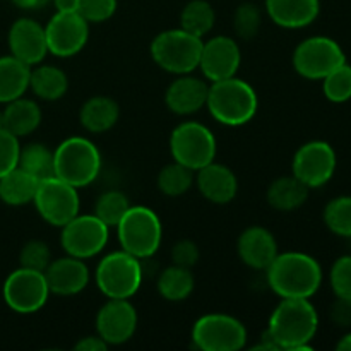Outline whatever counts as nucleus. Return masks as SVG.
<instances>
[{
    "label": "nucleus",
    "instance_id": "1",
    "mask_svg": "<svg viewBox=\"0 0 351 351\" xmlns=\"http://www.w3.org/2000/svg\"><path fill=\"white\" fill-rule=\"evenodd\" d=\"M319 329V315L308 298H281L269 317L266 331L280 350H312L311 341Z\"/></svg>",
    "mask_w": 351,
    "mask_h": 351
},
{
    "label": "nucleus",
    "instance_id": "2",
    "mask_svg": "<svg viewBox=\"0 0 351 351\" xmlns=\"http://www.w3.org/2000/svg\"><path fill=\"white\" fill-rule=\"evenodd\" d=\"M266 274L269 288L281 298H311L322 283L321 264L304 252L278 254Z\"/></svg>",
    "mask_w": 351,
    "mask_h": 351
},
{
    "label": "nucleus",
    "instance_id": "3",
    "mask_svg": "<svg viewBox=\"0 0 351 351\" xmlns=\"http://www.w3.org/2000/svg\"><path fill=\"white\" fill-rule=\"evenodd\" d=\"M206 106L216 122L228 127H240L256 117L259 98L249 82L233 75L211 82Z\"/></svg>",
    "mask_w": 351,
    "mask_h": 351
},
{
    "label": "nucleus",
    "instance_id": "4",
    "mask_svg": "<svg viewBox=\"0 0 351 351\" xmlns=\"http://www.w3.org/2000/svg\"><path fill=\"white\" fill-rule=\"evenodd\" d=\"M55 177L75 189L86 187L98 178L101 170V153L86 137H69L53 151Z\"/></svg>",
    "mask_w": 351,
    "mask_h": 351
},
{
    "label": "nucleus",
    "instance_id": "5",
    "mask_svg": "<svg viewBox=\"0 0 351 351\" xmlns=\"http://www.w3.org/2000/svg\"><path fill=\"white\" fill-rule=\"evenodd\" d=\"M115 228L122 250L137 259H149L154 256L163 240L161 219L146 206H130Z\"/></svg>",
    "mask_w": 351,
    "mask_h": 351
},
{
    "label": "nucleus",
    "instance_id": "6",
    "mask_svg": "<svg viewBox=\"0 0 351 351\" xmlns=\"http://www.w3.org/2000/svg\"><path fill=\"white\" fill-rule=\"evenodd\" d=\"M202 38L182 29H167L156 34L151 43V57L154 64L175 75L191 74L199 69L202 51Z\"/></svg>",
    "mask_w": 351,
    "mask_h": 351
},
{
    "label": "nucleus",
    "instance_id": "7",
    "mask_svg": "<svg viewBox=\"0 0 351 351\" xmlns=\"http://www.w3.org/2000/svg\"><path fill=\"white\" fill-rule=\"evenodd\" d=\"M95 280L106 298L134 297L143 283L141 259L125 250L108 254L99 261Z\"/></svg>",
    "mask_w": 351,
    "mask_h": 351
},
{
    "label": "nucleus",
    "instance_id": "8",
    "mask_svg": "<svg viewBox=\"0 0 351 351\" xmlns=\"http://www.w3.org/2000/svg\"><path fill=\"white\" fill-rule=\"evenodd\" d=\"M170 153L173 161L197 171L215 161L216 137L199 122H184L173 129L170 136Z\"/></svg>",
    "mask_w": 351,
    "mask_h": 351
},
{
    "label": "nucleus",
    "instance_id": "9",
    "mask_svg": "<svg viewBox=\"0 0 351 351\" xmlns=\"http://www.w3.org/2000/svg\"><path fill=\"white\" fill-rule=\"evenodd\" d=\"M192 343L202 351H239L247 343V329L226 314H206L192 328Z\"/></svg>",
    "mask_w": 351,
    "mask_h": 351
},
{
    "label": "nucleus",
    "instance_id": "10",
    "mask_svg": "<svg viewBox=\"0 0 351 351\" xmlns=\"http://www.w3.org/2000/svg\"><path fill=\"white\" fill-rule=\"evenodd\" d=\"M33 204L38 215L53 226H64L72 218L79 215L81 199L74 185L60 180L58 177H50L40 180L34 194Z\"/></svg>",
    "mask_w": 351,
    "mask_h": 351
},
{
    "label": "nucleus",
    "instance_id": "11",
    "mask_svg": "<svg viewBox=\"0 0 351 351\" xmlns=\"http://www.w3.org/2000/svg\"><path fill=\"white\" fill-rule=\"evenodd\" d=\"M345 62L343 48L328 36H312L304 40L293 51L295 71L311 81H322L329 72Z\"/></svg>",
    "mask_w": 351,
    "mask_h": 351
},
{
    "label": "nucleus",
    "instance_id": "12",
    "mask_svg": "<svg viewBox=\"0 0 351 351\" xmlns=\"http://www.w3.org/2000/svg\"><path fill=\"white\" fill-rule=\"evenodd\" d=\"M2 293L7 307L17 314L41 311L51 295L45 273L26 267H19L7 276Z\"/></svg>",
    "mask_w": 351,
    "mask_h": 351
},
{
    "label": "nucleus",
    "instance_id": "13",
    "mask_svg": "<svg viewBox=\"0 0 351 351\" xmlns=\"http://www.w3.org/2000/svg\"><path fill=\"white\" fill-rule=\"evenodd\" d=\"M110 239V226L95 215H77L62 226L60 245L65 254L77 259H89L101 252Z\"/></svg>",
    "mask_w": 351,
    "mask_h": 351
},
{
    "label": "nucleus",
    "instance_id": "14",
    "mask_svg": "<svg viewBox=\"0 0 351 351\" xmlns=\"http://www.w3.org/2000/svg\"><path fill=\"white\" fill-rule=\"evenodd\" d=\"M48 53L67 58L77 55L89 38V23L79 12H55L45 26Z\"/></svg>",
    "mask_w": 351,
    "mask_h": 351
},
{
    "label": "nucleus",
    "instance_id": "15",
    "mask_svg": "<svg viewBox=\"0 0 351 351\" xmlns=\"http://www.w3.org/2000/svg\"><path fill=\"white\" fill-rule=\"evenodd\" d=\"M336 171V153L324 141H311L295 153L291 175L304 182L308 189L328 184Z\"/></svg>",
    "mask_w": 351,
    "mask_h": 351
},
{
    "label": "nucleus",
    "instance_id": "16",
    "mask_svg": "<svg viewBox=\"0 0 351 351\" xmlns=\"http://www.w3.org/2000/svg\"><path fill=\"white\" fill-rule=\"evenodd\" d=\"M137 329L136 307L129 298H108L96 315V332L106 345H123Z\"/></svg>",
    "mask_w": 351,
    "mask_h": 351
},
{
    "label": "nucleus",
    "instance_id": "17",
    "mask_svg": "<svg viewBox=\"0 0 351 351\" xmlns=\"http://www.w3.org/2000/svg\"><path fill=\"white\" fill-rule=\"evenodd\" d=\"M242 64L239 43L230 36H213L202 43L199 69L209 82L237 75Z\"/></svg>",
    "mask_w": 351,
    "mask_h": 351
},
{
    "label": "nucleus",
    "instance_id": "18",
    "mask_svg": "<svg viewBox=\"0 0 351 351\" xmlns=\"http://www.w3.org/2000/svg\"><path fill=\"white\" fill-rule=\"evenodd\" d=\"M10 55L27 65H38L48 53L45 26L29 17H21L9 29Z\"/></svg>",
    "mask_w": 351,
    "mask_h": 351
},
{
    "label": "nucleus",
    "instance_id": "19",
    "mask_svg": "<svg viewBox=\"0 0 351 351\" xmlns=\"http://www.w3.org/2000/svg\"><path fill=\"white\" fill-rule=\"evenodd\" d=\"M45 278L50 293L58 297H72L88 287L89 269L84 261L67 254L65 257L51 261L50 266L45 269Z\"/></svg>",
    "mask_w": 351,
    "mask_h": 351
},
{
    "label": "nucleus",
    "instance_id": "20",
    "mask_svg": "<svg viewBox=\"0 0 351 351\" xmlns=\"http://www.w3.org/2000/svg\"><path fill=\"white\" fill-rule=\"evenodd\" d=\"M194 184L197 185L202 197L213 204H228L239 192V180L232 168L216 161H211L195 171Z\"/></svg>",
    "mask_w": 351,
    "mask_h": 351
},
{
    "label": "nucleus",
    "instance_id": "21",
    "mask_svg": "<svg viewBox=\"0 0 351 351\" xmlns=\"http://www.w3.org/2000/svg\"><path fill=\"white\" fill-rule=\"evenodd\" d=\"M237 252L245 266L257 271H266L280 254L276 239L264 226H250L242 232L237 242Z\"/></svg>",
    "mask_w": 351,
    "mask_h": 351
},
{
    "label": "nucleus",
    "instance_id": "22",
    "mask_svg": "<svg viewBox=\"0 0 351 351\" xmlns=\"http://www.w3.org/2000/svg\"><path fill=\"white\" fill-rule=\"evenodd\" d=\"M208 91V82L191 74H184L168 86L165 103L175 115H192L206 106Z\"/></svg>",
    "mask_w": 351,
    "mask_h": 351
},
{
    "label": "nucleus",
    "instance_id": "23",
    "mask_svg": "<svg viewBox=\"0 0 351 351\" xmlns=\"http://www.w3.org/2000/svg\"><path fill=\"white\" fill-rule=\"evenodd\" d=\"M321 10L319 0H266V12L276 26L300 29L314 23Z\"/></svg>",
    "mask_w": 351,
    "mask_h": 351
},
{
    "label": "nucleus",
    "instance_id": "24",
    "mask_svg": "<svg viewBox=\"0 0 351 351\" xmlns=\"http://www.w3.org/2000/svg\"><path fill=\"white\" fill-rule=\"evenodd\" d=\"M120 119L119 103L108 96H93L86 99L79 112V122L88 132L103 134L113 129Z\"/></svg>",
    "mask_w": 351,
    "mask_h": 351
},
{
    "label": "nucleus",
    "instance_id": "25",
    "mask_svg": "<svg viewBox=\"0 0 351 351\" xmlns=\"http://www.w3.org/2000/svg\"><path fill=\"white\" fill-rule=\"evenodd\" d=\"M31 65L14 55L0 57V103H9L24 96L29 89Z\"/></svg>",
    "mask_w": 351,
    "mask_h": 351
},
{
    "label": "nucleus",
    "instance_id": "26",
    "mask_svg": "<svg viewBox=\"0 0 351 351\" xmlns=\"http://www.w3.org/2000/svg\"><path fill=\"white\" fill-rule=\"evenodd\" d=\"M3 123L5 130L16 137H24L33 134L41 123V108L33 99L17 98L5 103L3 108Z\"/></svg>",
    "mask_w": 351,
    "mask_h": 351
},
{
    "label": "nucleus",
    "instance_id": "27",
    "mask_svg": "<svg viewBox=\"0 0 351 351\" xmlns=\"http://www.w3.org/2000/svg\"><path fill=\"white\" fill-rule=\"evenodd\" d=\"M311 189L295 175L280 177L267 187V202L278 211H295L305 204Z\"/></svg>",
    "mask_w": 351,
    "mask_h": 351
},
{
    "label": "nucleus",
    "instance_id": "28",
    "mask_svg": "<svg viewBox=\"0 0 351 351\" xmlns=\"http://www.w3.org/2000/svg\"><path fill=\"white\" fill-rule=\"evenodd\" d=\"M29 88L38 98L45 101H57L69 89L67 74L55 65H33L29 75Z\"/></svg>",
    "mask_w": 351,
    "mask_h": 351
},
{
    "label": "nucleus",
    "instance_id": "29",
    "mask_svg": "<svg viewBox=\"0 0 351 351\" xmlns=\"http://www.w3.org/2000/svg\"><path fill=\"white\" fill-rule=\"evenodd\" d=\"M40 180L16 167L0 177V199L9 206H26L33 202Z\"/></svg>",
    "mask_w": 351,
    "mask_h": 351
},
{
    "label": "nucleus",
    "instance_id": "30",
    "mask_svg": "<svg viewBox=\"0 0 351 351\" xmlns=\"http://www.w3.org/2000/svg\"><path fill=\"white\" fill-rule=\"evenodd\" d=\"M194 274L191 269L180 266H170L158 278V291L168 302H182L194 291Z\"/></svg>",
    "mask_w": 351,
    "mask_h": 351
},
{
    "label": "nucleus",
    "instance_id": "31",
    "mask_svg": "<svg viewBox=\"0 0 351 351\" xmlns=\"http://www.w3.org/2000/svg\"><path fill=\"white\" fill-rule=\"evenodd\" d=\"M17 167L23 168L38 180H45L55 175L53 151L41 143H31L21 147Z\"/></svg>",
    "mask_w": 351,
    "mask_h": 351
},
{
    "label": "nucleus",
    "instance_id": "32",
    "mask_svg": "<svg viewBox=\"0 0 351 351\" xmlns=\"http://www.w3.org/2000/svg\"><path fill=\"white\" fill-rule=\"evenodd\" d=\"M216 23L215 7L208 0H191L187 5L182 9L180 14V27L195 34L199 38H204L211 33Z\"/></svg>",
    "mask_w": 351,
    "mask_h": 351
},
{
    "label": "nucleus",
    "instance_id": "33",
    "mask_svg": "<svg viewBox=\"0 0 351 351\" xmlns=\"http://www.w3.org/2000/svg\"><path fill=\"white\" fill-rule=\"evenodd\" d=\"M194 180V170L187 168L185 165L173 161V163L161 168L156 178V185L160 189V192H163L168 197H178V195H184L192 187Z\"/></svg>",
    "mask_w": 351,
    "mask_h": 351
},
{
    "label": "nucleus",
    "instance_id": "34",
    "mask_svg": "<svg viewBox=\"0 0 351 351\" xmlns=\"http://www.w3.org/2000/svg\"><path fill=\"white\" fill-rule=\"evenodd\" d=\"M130 208L129 197L120 191L103 192L95 204V216L106 226H117Z\"/></svg>",
    "mask_w": 351,
    "mask_h": 351
},
{
    "label": "nucleus",
    "instance_id": "35",
    "mask_svg": "<svg viewBox=\"0 0 351 351\" xmlns=\"http://www.w3.org/2000/svg\"><path fill=\"white\" fill-rule=\"evenodd\" d=\"M324 221L332 233L339 237H351V197H336L326 206Z\"/></svg>",
    "mask_w": 351,
    "mask_h": 351
},
{
    "label": "nucleus",
    "instance_id": "36",
    "mask_svg": "<svg viewBox=\"0 0 351 351\" xmlns=\"http://www.w3.org/2000/svg\"><path fill=\"white\" fill-rule=\"evenodd\" d=\"M322 89L329 101L345 103L351 98V65L341 64L322 79Z\"/></svg>",
    "mask_w": 351,
    "mask_h": 351
},
{
    "label": "nucleus",
    "instance_id": "37",
    "mask_svg": "<svg viewBox=\"0 0 351 351\" xmlns=\"http://www.w3.org/2000/svg\"><path fill=\"white\" fill-rule=\"evenodd\" d=\"M261 23H263V14L256 3L243 2L237 7L233 16V29L240 40H252L254 36H257Z\"/></svg>",
    "mask_w": 351,
    "mask_h": 351
},
{
    "label": "nucleus",
    "instance_id": "38",
    "mask_svg": "<svg viewBox=\"0 0 351 351\" xmlns=\"http://www.w3.org/2000/svg\"><path fill=\"white\" fill-rule=\"evenodd\" d=\"M19 263L21 267L45 273V269H47L51 263L50 247L45 242H41V240H31V242H27L26 245L21 249Z\"/></svg>",
    "mask_w": 351,
    "mask_h": 351
},
{
    "label": "nucleus",
    "instance_id": "39",
    "mask_svg": "<svg viewBox=\"0 0 351 351\" xmlns=\"http://www.w3.org/2000/svg\"><path fill=\"white\" fill-rule=\"evenodd\" d=\"M329 280L336 297L351 302V256L339 257L332 264Z\"/></svg>",
    "mask_w": 351,
    "mask_h": 351
},
{
    "label": "nucleus",
    "instance_id": "40",
    "mask_svg": "<svg viewBox=\"0 0 351 351\" xmlns=\"http://www.w3.org/2000/svg\"><path fill=\"white\" fill-rule=\"evenodd\" d=\"M117 5V0H81L77 12L89 24H98L108 21L115 14Z\"/></svg>",
    "mask_w": 351,
    "mask_h": 351
},
{
    "label": "nucleus",
    "instance_id": "41",
    "mask_svg": "<svg viewBox=\"0 0 351 351\" xmlns=\"http://www.w3.org/2000/svg\"><path fill=\"white\" fill-rule=\"evenodd\" d=\"M19 137L10 134L9 130L0 129V177L9 173L17 167L19 161Z\"/></svg>",
    "mask_w": 351,
    "mask_h": 351
},
{
    "label": "nucleus",
    "instance_id": "42",
    "mask_svg": "<svg viewBox=\"0 0 351 351\" xmlns=\"http://www.w3.org/2000/svg\"><path fill=\"white\" fill-rule=\"evenodd\" d=\"M199 257H201L199 247L192 240H180L171 249V261H173L175 266L192 269L197 264Z\"/></svg>",
    "mask_w": 351,
    "mask_h": 351
},
{
    "label": "nucleus",
    "instance_id": "43",
    "mask_svg": "<svg viewBox=\"0 0 351 351\" xmlns=\"http://www.w3.org/2000/svg\"><path fill=\"white\" fill-rule=\"evenodd\" d=\"M331 319L338 326H351V302L338 298L331 307Z\"/></svg>",
    "mask_w": 351,
    "mask_h": 351
},
{
    "label": "nucleus",
    "instance_id": "44",
    "mask_svg": "<svg viewBox=\"0 0 351 351\" xmlns=\"http://www.w3.org/2000/svg\"><path fill=\"white\" fill-rule=\"evenodd\" d=\"M74 350H77V351H105V350H108V345H106V343L103 341L98 335L86 336V338H82L81 341L75 343Z\"/></svg>",
    "mask_w": 351,
    "mask_h": 351
},
{
    "label": "nucleus",
    "instance_id": "45",
    "mask_svg": "<svg viewBox=\"0 0 351 351\" xmlns=\"http://www.w3.org/2000/svg\"><path fill=\"white\" fill-rule=\"evenodd\" d=\"M50 0H12V3L16 7L23 10H36V9H43L45 5H48Z\"/></svg>",
    "mask_w": 351,
    "mask_h": 351
},
{
    "label": "nucleus",
    "instance_id": "46",
    "mask_svg": "<svg viewBox=\"0 0 351 351\" xmlns=\"http://www.w3.org/2000/svg\"><path fill=\"white\" fill-rule=\"evenodd\" d=\"M57 12H77L81 0H51Z\"/></svg>",
    "mask_w": 351,
    "mask_h": 351
},
{
    "label": "nucleus",
    "instance_id": "47",
    "mask_svg": "<svg viewBox=\"0 0 351 351\" xmlns=\"http://www.w3.org/2000/svg\"><path fill=\"white\" fill-rule=\"evenodd\" d=\"M336 348H338L339 351H351V332H350V335L343 336L341 341L336 345Z\"/></svg>",
    "mask_w": 351,
    "mask_h": 351
},
{
    "label": "nucleus",
    "instance_id": "48",
    "mask_svg": "<svg viewBox=\"0 0 351 351\" xmlns=\"http://www.w3.org/2000/svg\"><path fill=\"white\" fill-rule=\"evenodd\" d=\"M0 129H5V123H3V110H0Z\"/></svg>",
    "mask_w": 351,
    "mask_h": 351
}]
</instances>
